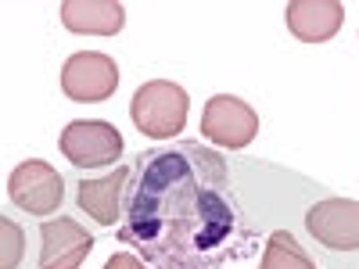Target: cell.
Here are the masks:
<instances>
[{"mask_svg":"<svg viewBox=\"0 0 359 269\" xmlns=\"http://www.w3.org/2000/svg\"><path fill=\"white\" fill-rule=\"evenodd\" d=\"M115 237L155 269H223L252 248L230 165L198 140L155 147L133 162Z\"/></svg>","mask_w":359,"mask_h":269,"instance_id":"obj_1","label":"cell"},{"mask_svg":"<svg viewBox=\"0 0 359 269\" xmlns=\"http://www.w3.org/2000/svg\"><path fill=\"white\" fill-rule=\"evenodd\" d=\"M187 111H191V94L180 83H169V79L144 83L133 94V104H130L133 126L151 140L180 137L187 126Z\"/></svg>","mask_w":359,"mask_h":269,"instance_id":"obj_2","label":"cell"},{"mask_svg":"<svg viewBox=\"0 0 359 269\" xmlns=\"http://www.w3.org/2000/svg\"><path fill=\"white\" fill-rule=\"evenodd\" d=\"M8 198L25 216L47 219L65 201V176L43 158H29V162L15 165V172L8 176Z\"/></svg>","mask_w":359,"mask_h":269,"instance_id":"obj_3","label":"cell"},{"mask_svg":"<svg viewBox=\"0 0 359 269\" xmlns=\"http://www.w3.org/2000/svg\"><path fill=\"white\" fill-rule=\"evenodd\" d=\"M123 133H118L111 123H101V118H76L62 130L57 137V151H62L76 169H104L115 165L123 158Z\"/></svg>","mask_w":359,"mask_h":269,"instance_id":"obj_4","label":"cell"},{"mask_svg":"<svg viewBox=\"0 0 359 269\" xmlns=\"http://www.w3.org/2000/svg\"><path fill=\"white\" fill-rule=\"evenodd\" d=\"M201 133L208 137V144L216 147H230V151H241L248 147L259 133V115L248 101L230 97V94H216L205 101L201 111Z\"/></svg>","mask_w":359,"mask_h":269,"instance_id":"obj_5","label":"cell"},{"mask_svg":"<svg viewBox=\"0 0 359 269\" xmlns=\"http://www.w3.org/2000/svg\"><path fill=\"white\" fill-rule=\"evenodd\" d=\"M306 230L327 251H359V201L323 198V201L309 205Z\"/></svg>","mask_w":359,"mask_h":269,"instance_id":"obj_6","label":"cell"},{"mask_svg":"<svg viewBox=\"0 0 359 269\" xmlns=\"http://www.w3.org/2000/svg\"><path fill=\"white\" fill-rule=\"evenodd\" d=\"M62 90H65V97H72L79 104L108 101L118 90V65L108 54L76 50L62 69Z\"/></svg>","mask_w":359,"mask_h":269,"instance_id":"obj_7","label":"cell"},{"mask_svg":"<svg viewBox=\"0 0 359 269\" xmlns=\"http://www.w3.org/2000/svg\"><path fill=\"white\" fill-rule=\"evenodd\" d=\"M94 251V233H86L76 219L57 216L40 226V269H79Z\"/></svg>","mask_w":359,"mask_h":269,"instance_id":"obj_8","label":"cell"},{"mask_svg":"<svg viewBox=\"0 0 359 269\" xmlns=\"http://www.w3.org/2000/svg\"><path fill=\"white\" fill-rule=\"evenodd\" d=\"M133 169H111L104 176H83L76 184V205L79 212L90 216L97 226H115L123 219V194L130 187Z\"/></svg>","mask_w":359,"mask_h":269,"instance_id":"obj_9","label":"cell"},{"mask_svg":"<svg viewBox=\"0 0 359 269\" xmlns=\"http://www.w3.org/2000/svg\"><path fill=\"white\" fill-rule=\"evenodd\" d=\"M287 29L294 33V40L302 43H327L338 36V29L345 22V8L338 0H294L284 11Z\"/></svg>","mask_w":359,"mask_h":269,"instance_id":"obj_10","label":"cell"},{"mask_svg":"<svg viewBox=\"0 0 359 269\" xmlns=\"http://www.w3.org/2000/svg\"><path fill=\"white\" fill-rule=\"evenodd\" d=\"M62 22L76 36H115L126 25V11L111 0H69L62 4Z\"/></svg>","mask_w":359,"mask_h":269,"instance_id":"obj_11","label":"cell"},{"mask_svg":"<svg viewBox=\"0 0 359 269\" xmlns=\"http://www.w3.org/2000/svg\"><path fill=\"white\" fill-rule=\"evenodd\" d=\"M259 269H316V262L302 244L294 241V233L277 230V233L266 237V251H262Z\"/></svg>","mask_w":359,"mask_h":269,"instance_id":"obj_12","label":"cell"},{"mask_svg":"<svg viewBox=\"0 0 359 269\" xmlns=\"http://www.w3.org/2000/svg\"><path fill=\"white\" fill-rule=\"evenodd\" d=\"M25 258V233L15 219L0 216V269H18Z\"/></svg>","mask_w":359,"mask_h":269,"instance_id":"obj_13","label":"cell"},{"mask_svg":"<svg viewBox=\"0 0 359 269\" xmlns=\"http://www.w3.org/2000/svg\"><path fill=\"white\" fill-rule=\"evenodd\" d=\"M104 269H147L137 255H130V251H115L108 262H104Z\"/></svg>","mask_w":359,"mask_h":269,"instance_id":"obj_14","label":"cell"}]
</instances>
